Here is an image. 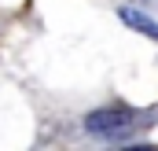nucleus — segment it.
Here are the masks:
<instances>
[{
	"instance_id": "1",
	"label": "nucleus",
	"mask_w": 158,
	"mask_h": 151,
	"mask_svg": "<svg viewBox=\"0 0 158 151\" xmlns=\"http://www.w3.org/2000/svg\"><path fill=\"white\" fill-rule=\"evenodd\" d=\"M140 118L143 114L129 111V107H103V111H92L85 118V129L92 136H103V140H125L136 125H143Z\"/></svg>"
},
{
	"instance_id": "2",
	"label": "nucleus",
	"mask_w": 158,
	"mask_h": 151,
	"mask_svg": "<svg viewBox=\"0 0 158 151\" xmlns=\"http://www.w3.org/2000/svg\"><path fill=\"white\" fill-rule=\"evenodd\" d=\"M118 19L125 26H132L136 33H147L151 41H158V22L155 19H147V15H140V11H132V7H118Z\"/></svg>"
}]
</instances>
